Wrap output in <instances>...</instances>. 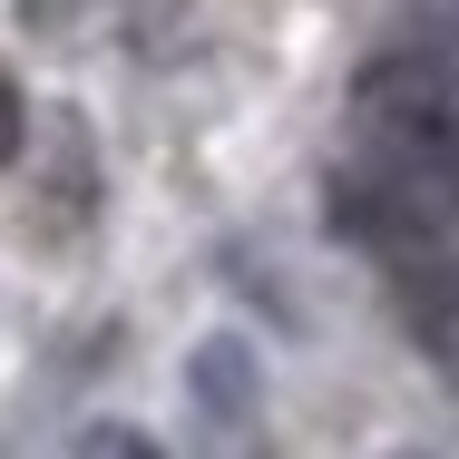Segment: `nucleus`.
I'll use <instances>...</instances> for the list:
<instances>
[{"mask_svg":"<svg viewBox=\"0 0 459 459\" xmlns=\"http://www.w3.org/2000/svg\"><path fill=\"white\" fill-rule=\"evenodd\" d=\"M333 225L352 245H430L459 225V69L401 39L352 89V137L333 157Z\"/></svg>","mask_w":459,"mask_h":459,"instance_id":"obj_1","label":"nucleus"},{"mask_svg":"<svg viewBox=\"0 0 459 459\" xmlns=\"http://www.w3.org/2000/svg\"><path fill=\"white\" fill-rule=\"evenodd\" d=\"M411 342H420L430 371L459 391V264H440V274L411 283Z\"/></svg>","mask_w":459,"mask_h":459,"instance_id":"obj_2","label":"nucleus"},{"mask_svg":"<svg viewBox=\"0 0 459 459\" xmlns=\"http://www.w3.org/2000/svg\"><path fill=\"white\" fill-rule=\"evenodd\" d=\"M20 127H30V117H20V89H10V79H0V167H10V157H20Z\"/></svg>","mask_w":459,"mask_h":459,"instance_id":"obj_3","label":"nucleus"}]
</instances>
